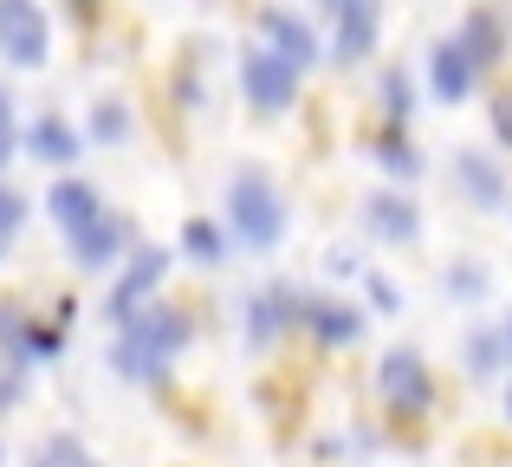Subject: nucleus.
Returning a JSON list of instances; mask_svg holds the SVG:
<instances>
[{"mask_svg": "<svg viewBox=\"0 0 512 467\" xmlns=\"http://www.w3.org/2000/svg\"><path fill=\"white\" fill-rule=\"evenodd\" d=\"M111 377L137 383V390H163L169 370L182 364V351L195 344V312L156 292L143 312H130L124 325H111Z\"/></svg>", "mask_w": 512, "mask_h": 467, "instance_id": "nucleus-1", "label": "nucleus"}, {"mask_svg": "<svg viewBox=\"0 0 512 467\" xmlns=\"http://www.w3.org/2000/svg\"><path fill=\"white\" fill-rule=\"evenodd\" d=\"M221 221H227V234H234V247L260 253V260L286 247L292 202H286V189L273 182V169H266V163H234V169H227V182H221Z\"/></svg>", "mask_w": 512, "mask_h": 467, "instance_id": "nucleus-2", "label": "nucleus"}, {"mask_svg": "<svg viewBox=\"0 0 512 467\" xmlns=\"http://www.w3.org/2000/svg\"><path fill=\"white\" fill-rule=\"evenodd\" d=\"M376 396H383V416L389 422H428L441 403L435 390V370L415 344H396V351L376 357Z\"/></svg>", "mask_w": 512, "mask_h": 467, "instance_id": "nucleus-3", "label": "nucleus"}, {"mask_svg": "<svg viewBox=\"0 0 512 467\" xmlns=\"http://www.w3.org/2000/svg\"><path fill=\"white\" fill-rule=\"evenodd\" d=\"M299 85H305V72L292 59H279L266 39L240 46V98H247L253 117H286L299 104Z\"/></svg>", "mask_w": 512, "mask_h": 467, "instance_id": "nucleus-4", "label": "nucleus"}, {"mask_svg": "<svg viewBox=\"0 0 512 467\" xmlns=\"http://www.w3.org/2000/svg\"><path fill=\"white\" fill-rule=\"evenodd\" d=\"M175 260H182V253L156 247V240H137V247L124 253V266H117L111 292H104V318H111V325H124L130 312H143V305L163 292V279H169V266H175Z\"/></svg>", "mask_w": 512, "mask_h": 467, "instance_id": "nucleus-5", "label": "nucleus"}, {"mask_svg": "<svg viewBox=\"0 0 512 467\" xmlns=\"http://www.w3.org/2000/svg\"><path fill=\"white\" fill-rule=\"evenodd\" d=\"M0 65L46 72L52 65V13L39 0H0Z\"/></svg>", "mask_w": 512, "mask_h": 467, "instance_id": "nucleus-6", "label": "nucleus"}, {"mask_svg": "<svg viewBox=\"0 0 512 467\" xmlns=\"http://www.w3.org/2000/svg\"><path fill=\"white\" fill-rule=\"evenodd\" d=\"M299 292L305 286H292V279H266V286H253L240 299V338H247V351H273L279 338L299 331Z\"/></svg>", "mask_w": 512, "mask_h": 467, "instance_id": "nucleus-7", "label": "nucleus"}, {"mask_svg": "<svg viewBox=\"0 0 512 467\" xmlns=\"http://www.w3.org/2000/svg\"><path fill=\"white\" fill-rule=\"evenodd\" d=\"M448 189H454V202L474 208V215H506V208H512L506 163H500V156H487V150H454Z\"/></svg>", "mask_w": 512, "mask_h": 467, "instance_id": "nucleus-8", "label": "nucleus"}, {"mask_svg": "<svg viewBox=\"0 0 512 467\" xmlns=\"http://www.w3.org/2000/svg\"><path fill=\"white\" fill-rule=\"evenodd\" d=\"M454 39L474 52V65L487 78L506 72V59H512V7L506 0H474V7L454 20Z\"/></svg>", "mask_w": 512, "mask_h": 467, "instance_id": "nucleus-9", "label": "nucleus"}, {"mask_svg": "<svg viewBox=\"0 0 512 467\" xmlns=\"http://www.w3.org/2000/svg\"><path fill=\"white\" fill-rule=\"evenodd\" d=\"M130 247H137V221L117 215V208H104L98 221H85L78 234H65V253H72L78 273H111V266H124Z\"/></svg>", "mask_w": 512, "mask_h": 467, "instance_id": "nucleus-10", "label": "nucleus"}, {"mask_svg": "<svg viewBox=\"0 0 512 467\" xmlns=\"http://www.w3.org/2000/svg\"><path fill=\"white\" fill-rule=\"evenodd\" d=\"M299 331L318 351H357L363 344V305L331 292H299Z\"/></svg>", "mask_w": 512, "mask_h": 467, "instance_id": "nucleus-11", "label": "nucleus"}, {"mask_svg": "<svg viewBox=\"0 0 512 467\" xmlns=\"http://www.w3.org/2000/svg\"><path fill=\"white\" fill-rule=\"evenodd\" d=\"M383 46V0H338L331 7V65H370V52Z\"/></svg>", "mask_w": 512, "mask_h": 467, "instance_id": "nucleus-12", "label": "nucleus"}, {"mask_svg": "<svg viewBox=\"0 0 512 467\" xmlns=\"http://www.w3.org/2000/svg\"><path fill=\"white\" fill-rule=\"evenodd\" d=\"M253 33H260L266 46L279 52V59H292V65H299V72H312V65L325 59V39H318V26L305 20V13L279 7V0H266V7L253 13Z\"/></svg>", "mask_w": 512, "mask_h": 467, "instance_id": "nucleus-13", "label": "nucleus"}, {"mask_svg": "<svg viewBox=\"0 0 512 467\" xmlns=\"http://www.w3.org/2000/svg\"><path fill=\"white\" fill-rule=\"evenodd\" d=\"M363 234L370 240H383V247H422V208H415V195L402 189H376V195H363Z\"/></svg>", "mask_w": 512, "mask_h": 467, "instance_id": "nucleus-14", "label": "nucleus"}, {"mask_svg": "<svg viewBox=\"0 0 512 467\" xmlns=\"http://www.w3.org/2000/svg\"><path fill=\"white\" fill-rule=\"evenodd\" d=\"M480 85H487V72L474 65V52H467L454 33H441L435 46H428V91H435V104L454 111V104H467Z\"/></svg>", "mask_w": 512, "mask_h": 467, "instance_id": "nucleus-15", "label": "nucleus"}, {"mask_svg": "<svg viewBox=\"0 0 512 467\" xmlns=\"http://www.w3.org/2000/svg\"><path fill=\"white\" fill-rule=\"evenodd\" d=\"M20 150L33 156V163H46V169H72L91 143H85V130H78L65 111H39L33 124H20Z\"/></svg>", "mask_w": 512, "mask_h": 467, "instance_id": "nucleus-16", "label": "nucleus"}, {"mask_svg": "<svg viewBox=\"0 0 512 467\" xmlns=\"http://www.w3.org/2000/svg\"><path fill=\"white\" fill-rule=\"evenodd\" d=\"M104 208H111V202H104V189H98V182H85V176H72V169H59V182L46 189V215H52V228H59V234H78L85 221H98Z\"/></svg>", "mask_w": 512, "mask_h": 467, "instance_id": "nucleus-17", "label": "nucleus"}, {"mask_svg": "<svg viewBox=\"0 0 512 467\" xmlns=\"http://www.w3.org/2000/svg\"><path fill=\"white\" fill-rule=\"evenodd\" d=\"M370 156H376V169H383L389 182H402V189L428 176V156L415 150L409 124H376V130H370Z\"/></svg>", "mask_w": 512, "mask_h": 467, "instance_id": "nucleus-18", "label": "nucleus"}, {"mask_svg": "<svg viewBox=\"0 0 512 467\" xmlns=\"http://www.w3.org/2000/svg\"><path fill=\"white\" fill-rule=\"evenodd\" d=\"M175 253H182L188 266H201V273H214V266L234 260V234H227L221 215H188L182 234H175Z\"/></svg>", "mask_w": 512, "mask_h": 467, "instance_id": "nucleus-19", "label": "nucleus"}, {"mask_svg": "<svg viewBox=\"0 0 512 467\" xmlns=\"http://www.w3.org/2000/svg\"><path fill=\"white\" fill-rule=\"evenodd\" d=\"M506 357H512V344H506V325H474L467 331V344H461V364H467V377L474 383H493L506 370Z\"/></svg>", "mask_w": 512, "mask_h": 467, "instance_id": "nucleus-20", "label": "nucleus"}, {"mask_svg": "<svg viewBox=\"0 0 512 467\" xmlns=\"http://www.w3.org/2000/svg\"><path fill=\"white\" fill-rule=\"evenodd\" d=\"M26 467H104V461L78 429H46L33 442V455H26Z\"/></svg>", "mask_w": 512, "mask_h": 467, "instance_id": "nucleus-21", "label": "nucleus"}, {"mask_svg": "<svg viewBox=\"0 0 512 467\" xmlns=\"http://www.w3.org/2000/svg\"><path fill=\"white\" fill-rule=\"evenodd\" d=\"M137 137V117H130L124 98H98L91 104V124H85V143L91 150H117V143Z\"/></svg>", "mask_w": 512, "mask_h": 467, "instance_id": "nucleus-22", "label": "nucleus"}, {"mask_svg": "<svg viewBox=\"0 0 512 467\" xmlns=\"http://www.w3.org/2000/svg\"><path fill=\"white\" fill-rule=\"evenodd\" d=\"M441 292H448L454 305H487L493 299V266L474 260V253H461V260L441 273Z\"/></svg>", "mask_w": 512, "mask_h": 467, "instance_id": "nucleus-23", "label": "nucleus"}, {"mask_svg": "<svg viewBox=\"0 0 512 467\" xmlns=\"http://www.w3.org/2000/svg\"><path fill=\"white\" fill-rule=\"evenodd\" d=\"M376 111H383V124H415V78L402 72V65H383L376 72Z\"/></svg>", "mask_w": 512, "mask_h": 467, "instance_id": "nucleus-24", "label": "nucleus"}, {"mask_svg": "<svg viewBox=\"0 0 512 467\" xmlns=\"http://www.w3.org/2000/svg\"><path fill=\"white\" fill-rule=\"evenodd\" d=\"M26 215H33V202H26V195L13 189L7 176H0V260L13 253V240H20V228H26Z\"/></svg>", "mask_w": 512, "mask_h": 467, "instance_id": "nucleus-25", "label": "nucleus"}, {"mask_svg": "<svg viewBox=\"0 0 512 467\" xmlns=\"http://www.w3.org/2000/svg\"><path fill=\"white\" fill-rule=\"evenodd\" d=\"M363 299H370L376 318H402V286L389 273H370V266H363Z\"/></svg>", "mask_w": 512, "mask_h": 467, "instance_id": "nucleus-26", "label": "nucleus"}, {"mask_svg": "<svg viewBox=\"0 0 512 467\" xmlns=\"http://www.w3.org/2000/svg\"><path fill=\"white\" fill-rule=\"evenodd\" d=\"M487 124H493V143L512 156V85H493V98H487Z\"/></svg>", "mask_w": 512, "mask_h": 467, "instance_id": "nucleus-27", "label": "nucleus"}, {"mask_svg": "<svg viewBox=\"0 0 512 467\" xmlns=\"http://www.w3.org/2000/svg\"><path fill=\"white\" fill-rule=\"evenodd\" d=\"M13 150H20V111H13V91L0 85V176H7Z\"/></svg>", "mask_w": 512, "mask_h": 467, "instance_id": "nucleus-28", "label": "nucleus"}, {"mask_svg": "<svg viewBox=\"0 0 512 467\" xmlns=\"http://www.w3.org/2000/svg\"><path fill=\"white\" fill-rule=\"evenodd\" d=\"M26 377H33V370H20V364H0V416H13V409L26 403Z\"/></svg>", "mask_w": 512, "mask_h": 467, "instance_id": "nucleus-29", "label": "nucleus"}, {"mask_svg": "<svg viewBox=\"0 0 512 467\" xmlns=\"http://www.w3.org/2000/svg\"><path fill=\"white\" fill-rule=\"evenodd\" d=\"M325 273H331V279H363V260H357V247H344V240H338V247L325 253Z\"/></svg>", "mask_w": 512, "mask_h": 467, "instance_id": "nucleus-30", "label": "nucleus"}, {"mask_svg": "<svg viewBox=\"0 0 512 467\" xmlns=\"http://www.w3.org/2000/svg\"><path fill=\"white\" fill-rule=\"evenodd\" d=\"M65 13H72L78 26H91V20H98V13H104V0H65Z\"/></svg>", "mask_w": 512, "mask_h": 467, "instance_id": "nucleus-31", "label": "nucleus"}, {"mask_svg": "<svg viewBox=\"0 0 512 467\" xmlns=\"http://www.w3.org/2000/svg\"><path fill=\"white\" fill-rule=\"evenodd\" d=\"M500 403H506V422H512V377H506V396H500Z\"/></svg>", "mask_w": 512, "mask_h": 467, "instance_id": "nucleus-32", "label": "nucleus"}, {"mask_svg": "<svg viewBox=\"0 0 512 467\" xmlns=\"http://www.w3.org/2000/svg\"><path fill=\"white\" fill-rule=\"evenodd\" d=\"M500 325H506V344H512V312H506V318H500Z\"/></svg>", "mask_w": 512, "mask_h": 467, "instance_id": "nucleus-33", "label": "nucleus"}, {"mask_svg": "<svg viewBox=\"0 0 512 467\" xmlns=\"http://www.w3.org/2000/svg\"><path fill=\"white\" fill-rule=\"evenodd\" d=\"M318 7H325V13H331V7H338V0H318Z\"/></svg>", "mask_w": 512, "mask_h": 467, "instance_id": "nucleus-34", "label": "nucleus"}, {"mask_svg": "<svg viewBox=\"0 0 512 467\" xmlns=\"http://www.w3.org/2000/svg\"><path fill=\"white\" fill-rule=\"evenodd\" d=\"M0 467H7V448H0Z\"/></svg>", "mask_w": 512, "mask_h": 467, "instance_id": "nucleus-35", "label": "nucleus"}]
</instances>
